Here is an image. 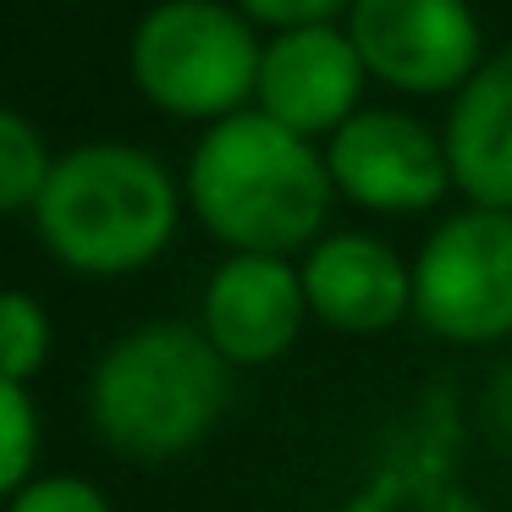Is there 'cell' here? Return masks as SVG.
Segmentation results:
<instances>
[{
    "label": "cell",
    "mask_w": 512,
    "mask_h": 512,
    "mask_svg": "<svg viewBox=\"0 0 512 512\" xmlns=\"http://www.w3.org/2000/svg\"><path fill=\"white\" fill-rule=\"evenodd\" d=\"M188 204L204 232L232 254H298L325 237L336 182L314 138L270 122L265 111H237L204 127L188 160Z\"/></svg>",
    "instance_id": "6da1fadb"
},
{
    "label": "cell",
    "mask_w": 512,
    "mask_h": 512,
    "mask_svg": "<svg viewBox=\"0 0 512 512\" xmlns=\"http://www.w3.org/2000/svg\"><path fill=\"white\" fill-rule=\"evenodd\" d=\"M182 193L138 144H78L50 166L34 232L56 265L78 276H133L171 248Z\"/></svg>",
    "instance_id": "7a4b0ae2"
},
{
    "label": "cell",
    "mask_w": 512,
    "mask_h": 512,
    "mask_svg": "<svg viewBox=\"0 0 512 512\" xmlns=\"http://www.w3.org/2000/svg\"><path fill=\"white\" fill-rule=\"evenodd\" d=\"M226 358L188 320H149L105 347L89 375V424L122 457H177L215 430L226 408Z\"/></svg>",
    "instance_id": "3957f363"
},
{
    "label": "cell",
    "mask_w": 512,
    "mask_h": 512,
    "mask_svg": "<svg viewBox=\"0 0 512 512\" xmlns=\"http://www.w3.org/2000/svg\"><path fill=\"white\" fill-rule=\"evenodd\" d=\"M259 56L265 45L232 0H160L133 28L127 72L155 111L215 127L248 111L259 89Z\"/></svg>",
    "instance_id": "277c9868"
},
{
    "label": "cell",
    "mask_w": 512,
    "mask_h": 512,
    "mask_svg": "<svg viewBox=\"0 0 512 512\" xmlns=\"http://www.w3.org/2000/svg\"><path fill=\"white\" fill-rule=\"evenodd\" d=\"M413 314L430 336L485 347L512 336V215L468 210L446 215L413 259Z\"/></svg>",
    "instance_id": "5b68a950"
},
{
    "label": "cell",
    "mask_w": 512,
    "mask_h": 512,
    "mask_svg": "<svg viewBox=\"0 0 512 512\" xmlns=\"http://www.w3.org/2000/svg\"><path fill=\"white\" fill-rule=\"evenodd\" d=\"M342 28L369 78L402 94H457L485 67L468 0H353Z\"/></svg>",
    "instance_id": "8992f818"
},
{
    "label": "cell",
    "mask_w": 512,
    "mask_h": 512,
    "mask_svg": "<svg viewBox=\"0 0 512 512\" xmlns=\"http://www.w3.org/2000/svg\"><path fill=\"white\" fill-rule=\"evenodd\" d=\"M325 166L336 193L369 215H419L452 193L446 138L391 105L347 116L325 144Z\"/></svg>",
    "instance_id": "52a82bcc"
},
{
    "label": "cell",
    "mask_w": 512,
    "mask_h": 512,
    "mask_svg": "<svg viewBox=\"0 0 512 512\" xmlns=\"http://www.w3.org/2000/svg\"><path fill=\"white\" fill-rule=\"evenodd\" d=\"M309 320L303 270L281 254H226L199 303V331L237 369L276 364Z\"/></svg>",
    "instance_id": "ba28073f"
},
{
    "label": "cell",
    "mask_w": 512,
    "mask_h": 512,
    "mask_svg": "<svg viewBox=\"0 0 512 512\" xmlns=\"http://www.w3.org/2000/svg\"><path fill=\"white\" fill-rule=\"evenodd\" d=\"M364 61H358L347 28H287L259 56L254 111L292 127L298 138H331L347 116L364 111Z\"/></svg>",
    "instance_id": "9c48e42d"
},
{
    "label": "cell",
    "mask_w": 512,
    "mask_h": 512,
    "mask_svg": "<svg viewBox=\"0 0 512 512\" xmlns=\"http://www.w3.org/2000/svg\"><path fill=\"white\" fill-rule=\"evenodd\" d=\"M298 270L309 314L342 336H380L413 309V265L369 232L320 237Z\"/></svg>",
    "instance_id": "30bf717a"
},
{
    "label": "cell",
    "mask_w": 512,
    "mask_h": 512,
    "mask_svg": "<svg viewBox=\"0 0 512 512\" xmlns=\"http://www.w3.org/2000/svg\"><path fill=\"white\" fill-rule=\"evenodd\" d=\"M441 138L452 160V188L479 210L512 215V45L501 56H485V67L457 89Z\"/></svg>",
    "instance_id": "8fae6325"
},
{
    "label": "cell",
    "mask_w": 512,
    "mask_h": 512,
    "mask_svg": "<svg viewBox=\"0 0 512 512\" xmlns=\"http://www.w3.org/2000/svg\"><path fill=\"white\" fill-rule=\"evenodd\" d=\"M50 166H56V155L45 149L39 127L23 111L0 105V215L34 210L50 182Z\"/></svg>",
    "instance_id": "7c38bea8"
},
{
    "label": "cell",
    "mask_w": 512,
    "mask_h": 512,
    "mask_svg": "<svg viewBox=\"0 0 512 512\" xmlns=\"http://www.w3.org/2000/svg\"><path fill=\"white\" fill-rule=\"evenodd\" d=\"M50 314L28 292H0V380H28L50 364Z\"/></svg>",
    "instance_id": "4fadbf2b"
},
{
    "label": "cell",
    "mask_w": 512,
    "mask_h": 512,
    "mask_svg": "<svg viewBox=\"0 0 512 512\" xmlns=\"http://www.w3.org/2000/svg\"><path fill=\"white\" fill-rule=\"evenodd\" d=\"M34 457H39L34 397L17 380H0V501H12L34 479Z\"/></svg>",
    "instance_id": "5bb4252c"
},
{
    "label": "cell",
    "mask_w": 512,
    "mask_h": 512,
    "mask_svg": "<svg viewBox=\"0 0 512 512\" xmlns=\"http://www.w3.org/2000/svg\"><path fill=\"white\" fill-rule=\"evenodd\" d=\"M6 512H111V501H105L100 485H89L78 474H45V479H28L6 501Z\"/></svg>",
    "instance_id": "9a60e30c"
},
{
    "label": "cell",
    "mask_w": 512,
    "mask_h": 512,
    "mask_svg": "<svg viewBox=\"0 0 512 512\" xmlns=\"http://www.w3.org/2000/svg\"><path fill=\"white\" fill-rule=\"evenodd\" d=\"M248 23H265L276 34L287 28H320V23H336V17L353 12V0H232Z\"/></svg>",
    "instance_id": "2e32d148"
}]
</instances>
